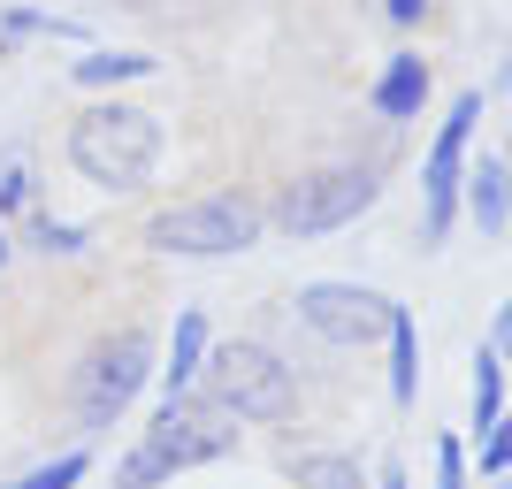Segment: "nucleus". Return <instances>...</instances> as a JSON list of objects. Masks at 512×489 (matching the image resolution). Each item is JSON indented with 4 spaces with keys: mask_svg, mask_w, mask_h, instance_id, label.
Listing matches in <instances>:
<instances>
[{
    "mask_svg": "<svg viewBox=\"0 0 512 489\" xmlns=\"http://www.w3.org/2000/svg\"><path fill=\"white\" fill-rule=\"evenodd\" d=\"M199 398L222 413V421H253V428H276L299 413V375L283 367L276 344L260 337H230V344H207V367H199Z\"/></svg>",
    "mask_w": 512,
    "mask_h": 489,
    "instance_id": "3",
    "label": "nucleus"
},
{
    "mask_svg": "<svg viewBox=\"0 0 512 489\" xmlns=\"http://www.w3.org/2000/svg\"><path fill=\"white\" fill-rule=\"evenodd\" d=\"M490 352H497V360H512V298H505V306H497V329H490Z\"/></svg>",
    "mask_w": 512,
    "mask_h": 489,
    "instance_id": "24",
    "label": "nucleus"
},
{
    "mask_svg": "<svg viewBox=\"0 0 512 489\" xmlns=\"http://www.w3.org/2000/svg\"><path fill=\"white\" fill-rule=\"evenodd\" d=\"M230 451H237V421H222L192 390V398L161 405V413L138 428V444L115 459V489H161V482H176V474H192V467L230 459Z\"/></svg>",
    "mask_w": 512,
    "mask_h": 489,
    "instance_id": "2",
    "label": "nucleus"
},
{
    "mask_svg": "<svg viewBox=\"0 0 512 489\" xmlns=\"http://www.w3.org/2000/svg\"><path fill=\"white\" fill-rule=\"evenodd\" d=\"M428 62L413 54V46H398L383 69H375V85H367V107L383 115V123H421V107H428Z\"/></svg>",
    "mask_w": 512,
    "mask_h": 489,
    "instance_id": "9",
    "label": "nucleus"
},
{
    "mask_svg": "<svg viewBox=\"0 0 512 489\" xmlns=\"http://www.w3.org/2000/svg\"><path fill=\"white\" fill-rule=\"evenodd\" d=\"M497 489H512V474H497Z\"/></svg>",
    "mask_w": 512,
    "mask_h": 489,
    "instance_id": "27",
    "label": "nucleus"
},
{
    "mask_svg": "<svg viewBox=\"0 0 512 489\" xmlns=\"http://www.w3.org/2000/svg\"><path fill=\"white\" fill-rule=\"evenodd\" d=\"M92 474V451H62V459H46V467L16 474V482H0V489H77Z\"/></svg>",
    "mask_w": 512,
    "mask_h": 489,
    "instance_id": "18",
    "label": "nucleus"
},
{
    "mask_svg": "<svg viewBox=\"0 0 512 489\" xmlns=\"http://www.w3.org/2000/svg\"><path fill=\"white\" fill-rule=\"evenodd\" d=\"M115 8H138V16H176V8H207V0H115Z\"/></svg>",
    "mask_w": 512,
    "mask_h": 489,
    "instance_id": "23",
    "label": "nucleus"
},
{
    "mask_svg": "<svg viewBox=\"0 0 512 489\" xmlns=\"http://www.w3.org/2000/svg\"><path fill=\"white\" fill-rule=\"evenodd\" d=\"M375 489H413V474H406V459H383V467H375Z\"/></svg>",
    "mask_w": 512,
    "mask_h": 489,
    "instance_id": "25",
    "label": "nucleus"
},
{
    "mask_svg": "<svg viewBox=\"0 0 512 489\" xmlns=\"http://www.w3.org/2000/svg\"><path fill=\"white\" fill-rule=\"evenodd\" d=\"M283 474H291L299 489H375V474H367L352 451H291Z\"/></svg>",
    "mask_w": 512,
    "mask_h": 489,
    "instance_id": "13",
    "label": "nucleus"
},
{
    "mask_svg": "<svg viewBox=\"0 0 512 489\" xmlns=\"http://www.w3.org/2000/svg\"><path fill=\"white\" fill-rule=\"evenodd\" d=\"M436 489H467V444L436 436Z\"/></svg>",
    "mask_w": 512,
    "mask_h": 489,
    "instance_id": "21",
    "label": "nucleus"
},
{
    "mask_svg": "<svg viewBox=\"0 0 512 489\" xmlns=\"http://www.w3.org/2000/svg\"><path fill=\"white\" fill-rule=\"evenodd\" d=\"M23 237H31V253H46V260H54V253H85V245H92V230H85V222H62V214H46V207H31V222H23Z\"/></svg>",
    "mask_w": 512,
    "mask_h": 489,
    "instance_id": "17",
    "label": "nucleus"
},
{
    "mask_svg": "<svg viewBox=\"0 0 512 489\" xmlns=\"http://www.w3.org/2000/svg\"><path fill=\"white\" fill-rule=\"evenodd\" d=\"M482 100L490 92H459L444 107V123L421 153V237L444 245L451 222H459V184H467V153H474V123H482Z\"/></svg>",
    "mask_w": 512,
    "mask_h": 489,
    "instance_id": "7",
    "label": "nucleus"
},
{
    "mask_svg": "<svg viewBox=\"0 0 512 489\" xmlns=\"http://www.w3.org/2000/svg\"><path fill=\"white\" fill-rule=\"evenodd\" d=\"M497 421H505V360L482 344V352H474V398H467L474 444H490V428H497Z\"/></svg>",
    "mask_w": 512,
    "mask_h": 489,
    "instance_id": "15",
    "label": "nucleus"
},
{
    "mask_svg": "<svg viewBox=\"0 0 512 489\" xmlns=\"http://www.w3.org/2000/svg\"><path fill=\"white\" fill-rule=\"evenodd\" d=\"M505 169H512V146H505Z\"/></svg>",
    "mask_w": 512,
    "mask_h": 489,
    "instance_id": "28",
    "label": "nucleus"
},
{
    "mask_svg": "<svg viewBox=\"0 0 512 489\" xmlns=\"http://www.w3.org/2000/svg\"><path fill=\"white\" fill-rule=\"evenodd\" d=\"M161 153H169V130L153 107H130V100H92L77 107V123H69V169L85 176L92 192H146L153 169H161Z\"/></svg>",
    "mask_w": 512,
    "mask_h": 489,
    "instance_id": "1",
    "label": "nucleus"
},
{
    "mask_svg": "<svg viewBox=\"0 0 512 489\" xmlns=\"http://www.w3.org/2000/svg\"><path fill=\"white\" fill-rule=\"evenodd\" d=\"M8 260H16V237H8V222H0V268H8Z\"/></svg>",
    "mask_w": 512,
    "mask_h": 489,
    "instance_id": "26",
    "label": "nucleus"
},
{
    "mask_svg": "<svg viewBox=\"0 0 512 489\" xmlns=\"http://www.w3.org/2000/svg\"><path fill=\"white\" fill-rule=\"evenodd\" d=\"M375 199H383V169H375V161H321V169L291 176L276 192L268 222H276L283 237H337V230H352Z\"/></svg>",
    "mask_w": 512,
    "mask_h": 489,
    "instance_id": "6",
    "label": "nucleus"
},
{
    "mask_svg": "<svg viewBox=\"0 0 512 489\" xmlns=\"http://www.w3.org/2000/svg\"><path fill=\"white\" fill-rule=\"evenodd\" d=\"M474 451H482V474H490V482L512 474V405H505V421L490 428V444H474Z\"/></svg>",
    "mask_w": 512,
    "mask_h": 489,
    "instance_id": "20",
    "label": "nucleus"
},
{
    "mask_svg": "<svg viewBox=\"0 0 512 489\" xmlns=\"http://www.w3.org/2000/svg\"><path fill=\"white\" fill-rule=\"evenodd\" d=\"M390 306H398V298L367 291V283H344V276H321V283H306V291L291 298L299 329H306V337H321V344H337V352L375 344L390 329Z\"/></svg>",
    "mask_w": 512,
    "mask_h": 489,
    "instance_id": "8",
    "label": "nucleus"
},
{
    "mask_svg": "<svg viewBox=\"0 0 512 489\" xmlns=\"http://www.w3.org/2000/svg\"><path fill=\"white\" fill-rule=\"evenodd\" d=\"M268 230V207L253 192H207V199H176L146 222V245L169 260H230L253 253Z\"/></svg>",
    "mask_w": 512,
    "mask_h": 489,
    "instance_id": "5",
    "label": "nucleus"
},
{
    "mask_svg": "<svg viewBox=\"0 0 512 489\" xmlns=\"http://www.w3.org/2000/svg\"><path fill=\"white\" fill-rule=\"evenodd\" d=\"M383 344H390V405H413L421 398V329H413L406 306H390Z\"/></svg>",
    "mask_w": 512,
    "mask_h": 489,
    "instance_id": "14",
    "label": "nucleus"
},
{
    "mask_svg": "<svg viewBox=\"0 0 512 489\" xmlns=\"http://www.w3.org/2000/svg\"><path fill=\"white\" fill-rule=\"evenodd\" d=\"M459 207H467V222H474L482 237H505V230H512V169H505V153H482V161H467Z\"/></svg>",
    "mask_w": 512,
    "mask_h": 489,
    "instance_id": "11",
    "label": "nucleus"
},
{
    "mask_svg": "<svg viewBox=\"0 0 512 489\" xmlns=\"http://www.w3.org/2000/svg\"><path fill=\"white\" fill-rule=\"evenodd\" d=\"M153 367L161 360H153L146 329H107V337H92L85 360L69 367V413H77V428H85V436H107V428L138 405V390L153 383Z\"/></svg>",
    "mask_w": 512,
    "mask_h": 489,
    "instance_id": "4",
    "label": "nucleus"
},
{
    "mask_svg": "<svg viewBox=\"0 0 512 489\" xmlns=\"http://www.w3.org/2000/svg\"><path fill=\"white\" fill-rule=\"evenodd\" d=\"M69 77H77L85 92H115V85H146V77H161V62L138 54V46H92L85 62H69Z\"/></svg>",
    "mask_w": 512,
    "mask_h": 489,
    "instance_id": "12",
    "label": "nucleus"
},
{
    "mask_svg": "<svg viewBox=\"0 0 512 489\" xmlns=\"http://www.w3.org/2000/svg\"><path fill=\"white\" fill-rule=\"evenodd\" d=\"M31 199H39V176L23 169V161H8V169H0V222H8V214H23Z\"/></svg>",
    "mask_w": 512,
    "mask_h": 489,
    "instance_id": "19",
    "label": "nucleus"
},
{
    "mask_svg": "<svg viewBox=\"0 0 512 489\" xmlns=\"http://www.w3.org/2000/svg\"><path fill=\"white\" fill-rule=\"evenodd\" d=\"M23 39H85V23L46 16V8H0V46H23Z\"/></svg>",
    "mask_w": 512,
    "mask_h": 489,
    "instance_id": "16",
    "label": "nucleus"
},
{
    "mask_svg": "<svg viewBox=\"0 0 512 489\" xmlns=\"http://www.w3.org/2000/svg\"><path fill=\"white\" fill-rule=\"evenodd\" d=\"M207 314L199 306H184L176 314V329H169V352H161V367H153V383H161V405H176V398H192L199 390V367H207Z\"/></svg>",
    "mask_w": 512,
    "mask_h": 489,
    "instance_id": "10",
    "label": "nucleus"
},
{
    "mask_svg": "<svg viewBox=\"0 0 512 489\" xmlns=\"http://www.w3.org/2000/svg\"><path fill=\"white\" fill-rule=\"evenodd\" d=\"M383 16H390V23H398V31H413V23H421V16H428V0H383Z\"/></svg>",
    "mask_w": 512,
    "mask_h": 489,
    "instance_id": "22",
    "label": "nucleus"
}]
</instances>
